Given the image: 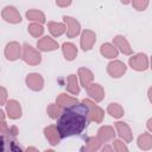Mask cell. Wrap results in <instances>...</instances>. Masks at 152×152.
I'll use <instances>...</instances> for the list:
<instances>
[{
	"mask_svg": "<svg viewBox=\"0 0 152 152\" xmlns=\"http://www.w3.org/2000/svg\"><path fill=\"white\" fill-rule=\"evenodd\" d=\"M71 2H72V0H56L57 6H59V7H68L71 5Z\"/></svg>",
	"mask_w": 152,
	"mask_h": 152,
	"instance_id": "32",
	"label": "cell"
},
{
	"mask_svg": "<svg viewBox=\"0 0 152 152\" xmlns=\"http://www.w3.org/2000/svg\"><path fill=\"white\" fill-rule=\"evenodd\" d=\"M48 28H49L50 33L53 37H59L66 31V26L64 24L57 23V21H49L48 23Z\"/></svg>",
	"mask_w": 152,
	"mask_h": 152,
	"instance_id": "21",
	"label": "cell"
},
{
	"mask_svg": "<svg viewBox=\"0 0 152 152\" xmlns=\"http://www.w3.org/2000/svg\"><path fill=\"white\" fill-rule=\"evenodd\" d=\"M147 96H148V100H150V102L152 103V87H150V88H148V91H147Z\"/></svg>",
	"mask_w": 152,
	"mask_h": 152,
	"instance_id": "35",
	"label": "cell"
},
{
	"mask_svg": "<svg viewBox=\"0 0 152 152\" xmlns=\"http://www.w3.org/2000/svg\"><path fill=\"white\" fill-rule=\"evenodd\" d=\"M18 134V128L15 127V126H12V127H10V129H8V135L11 137V135H13V137H15Z\"/></svg>",
	"mask_w": 152,
	"mask_h": 152,
	"instance_id": "34",
	"label": "cell"
},
{
	"mask_svg": "<svg viewBox=\"0 0 152 152\" xmlns=\"http://www.w3.org/2000/svg\"><path fill=\"white\" fill-rule=\"evenodd\" d=\"M21 58L25 63H27L28 65H38L42 62V56L39 53V51H37L36 49H33L30 44L25 43L23 45V52H21Z\"/></svg>",
	"mask_w": 152,
	"mask_h": 152,
	"instance_id": "2",
	"label": "cell"
},
{
	"mask_svg": "<svg viewBox=\"0 0 152 152\" xmlns=\"http://www.w3.org/2000/svg\"><path fill=\"white\" fill-rule=\"evenodd\" d=\"M82 102H84L88 108H89V114H90V120L94 121L95 124H101L103 118H104V112L102 110V108H100L97 104H95L93 101H90L89 99H84Z\"/></svg>",
	"mask_w": 152,
	"mask_h": 152,
	"instance_id": "4",
	"label": "cell"
},
{
	"mask_svg": "<svg viewBox=\"0 0 152 152\" xmlns=\"http://www.w3.org/2000/svg\"><path fill=\"white\" fill-rule=\"evenodd\" d=\"M21 46L18 42H10L5 48V56L8 61H15L21 55Z\"/></svg>",
	"mask_w": 152,
	"mask_h": 152,
	"instance_id": "10",
	"label": "cell"
},
{
	"mask_svg": "<svg viewBox=\"0 0 152 152\" xmlns=\"http://www.w3.org/2000/svg\"><path fill=\"white\" fill-rule=\"evenodd\" d=\"M96 42V34L94 31L91 30H84L81 34V40H80V44H81V48L82 50L84 51H89L91 50V48L94 46Z\"/></svg>",
	"mask_w": 152,
	"mask_h": 152,
	"instance_id": "7",
	"label": "cell"
},
{
	"mask_svg": "<svg viewBox=\"0 0 152 152\" xmlns=\"http://www.w3.org/2000/svg\"><path fill=\"white\" fill-rule=\"evenodd\" d=\"M100 52L106 58H115L118 57V48L115 45H112L109 43H104L100 48Z\"/></svg>",
	"mask_w": 152,
	"mask_h": 152,
	"instance_id": "19",
	"label": "cell"
},
{
	"mask_svg": "<svg viewBox=\"0 0 152 152\" xmlns=\"http://www.w3.org/2000/svg\"><path fill=\"white\" fill-rule=\"evenodd\" d=\"M76 102H78V100L76 97L70 96V95H66L65 93L59 94L57 96V99H56V103L59 107H62V108H66V107H69V106H71V104H74Z\"/></svg>",
	"mask_w": 152,
	"mask_h": 152,
	"instance_id": "20",
	"label": "cell"
},
{
	"mask_svg": "<svg viewBox=\"0 0 152 152\" xmlns=\"http://www.w3.org/2000/svg\"><path fill=\"white\" fill-rule=\"evenodd\" d=\"M66 91H69L72 95H78V93H80L78 80H77V76L74 75V74L68 76V80H66Z\"/></svg>",
	"mask_w": 152,
	"mask_h": 152,
	"instance_id": "22",
	"label": "cell"
},
{
	"mask_svg": "<svg viewBox=\"0 0 152 152\" xmlns=\"http://www.w3.org/2000/svg\"><path fill=\"white\" fill-rule=\"evenodd\" d=\"M87 91H88V95L96 102H101L104 99V90H103L102 86L99 83H91L88 87Z\"/></svg>",
	"mask_w": 152,
	"mask_h": 152,
	"instance_id": "15",
	"label": "cell"
},
{
	"mask_svg": "<svg viewBox=\"0 0 152 152\" xmlns=\"http://www.w3.org/2000/svg\"><path fill=\"white\" fill-rule=\"evenodd\" d=\"M5 106H6V112L10 119L17 120L21 116V107L17 100H8L5 103Z\"/></svg>",
	"mask_w": 152,
	"mask_h": 152,
	"instance_id": "12",
	"label": "cell"
},
{
	"mask_svg": "<svg viewBox=\"0 0 152 152\" xmlns=\"http://www.w3.org/2000/svg\"><path fill=\"white\" fill-rule=\"evenodd\" d=\"M126 70H127V66L121 61H112L107 65V72L113 78H119V77L124 76Z\"/></svg>",
	"mask_w": 152,
	"mask_h": 152,
	"instance_id": "5",
	"label": "cell"
},
{
	"mask_svg": "<svg viewBox=\"0 0 152 152\" xmlns=\"http://www.w3.org/2000/svg\"><path fill=\"white\" fill-rule=\"evenodd\" d=\"M78 77H80L81 86H82L84 89H88V87L93 83L94 74L91 72V70H89V69H87V68H80V69H78Z\"/></svg>",
	"mask_w": 152,
	"mask_h": 152,
	"instance_id": "16",
	"label": "cell"
},
{
	"mask_svg": "<svg viewBox=\"0 0 152 152\" xmlns=\"http://www.w3.org/2000/svg\"><path fill=\"white\" fill-rule=\"evenodd\" d=\"M115 128H116V132H118L119 137L125 142H131L133 140V133H132L129 126L126 122H122V121L115 122Z\"/></svg>",
	"mask_w": 152,
	"mask_h": 152,
	"instance_id": "11",
	"label": "cell"
},
{
	"mask_svg": "<svg viewBox=\"0 0 152 152\" xmlns=\"http://www.w3.org/2000/svg\"><path fill=\"white\" fill-rule=\"evenodd\" d=\"M137 142H138L139 148L147 151V150L152 148V135L150 133H142L138 137Z\"/></svg>",
	"mask_w": 152,
	"mask_h": 152,
	"instance_id": "24",
	"label": "cell"
},
{
	"mask_svg": "<svg viewBox=\"0 0 152 152\" xmlns=\"http://www.w3.org/2000/svg\"><path fill=\"white\" fill-rule=\"evenodd\" d=\"M62 50H63V55L66 61H72L77 56V48L72 43H64L62 45Z\"/></svg>",
	"mask_w": 152,
	"mask_h": 152,
	"instance_id": "23",
	"label": "cell"
},
{
	"mask_svg": "<svg viewBox=\"0 0 152 152\" xmlns=\"http://www.w3.org/2000/svg\"><path fill=\"white\" fill-rule=\"evenodd\" d=\"M147 128H148V131H150V132H152V118L147 121Z\"/></svg>",
	"mask_w": 152,
	"mask_h": 152,
	"instance_id": "36",
	"label": "cell"
},
{
	"mask_svg": "<svg viewBox=\"0 0 152 152\" xmlns=\"http://www.w3.org/2000/svg\"><path fill=\"white\" fill-rule=\"evenodd\" d=\"M25 82H26V86H27L30 89L34 90V91H39V90H42L43 87H44V80H43L42 75H39V74H37V72H31V74H28V75L26 76Z\"/></svg>",
	"mask_w": 152,
	"mask_h": 152,
	"instance_id": "8",
	"label": "cell"
},
{
	"mask_svg": "<svg viewBox=\"0 0 152 152\" xmlns=\"http://www.w3.org/2000/svg\"><path fill=\"white\" fill-rule=\"evenodd\" d=\"M90 120L89 108L84 102H76L62 112L57 120V128L62 138L77 135L83 132Z\"/></svg>",
	"mask_w": 152,
	"mask_h": 152,
	"instance_id": "1",
	"label": "cell"
},
{
	"mask_svg": "<svg viewBox=\"0 0 152 152\" xmlns=\"http://www.w3.org/2000/svg\"><path fill=\"white\" fill-rule=\"evenodd\" d=\"M63 20L66 24V36L69 38H74V37H76V36L80 34V32H81V25H80V23L75 18L69 17V15H64L63 17Z\"/></svg>",
	"mask_w": 152,
	"mask_h": 152,
	"instance_id": "6",
	"label": "cell"
},
{
	"mask_svg": "<svg viewBox=\"0 0 152 152\" xmlns=\"http://www.w3.org/2000/svg\"><path fill=\"white\" fill-rule=\"evenodd\" d=\"M44 135H45V138L48 139V141L51 145L59 144V141L62 139V135H61L57 126H53V125H50V126L44 128Z\"/></svg>",
	"mask_w": 152,
	"mask_h": 152,
	"instance_id": "13",
	"label": "cell"
},
{
	"mask_svg": "<svg viewBox=\"0 0 152 152\" xmlns=\"http://www.w3.org/2000/svg\"><path fill=\"white\" fill-rule=\"evenodd\" d=\"M151 69H152V56H151Z\"/></svg>",
	"mask_w": 152,
	"mask_h": 152,
	"instance_id": "40",
	"label": "cell"
},
{
	"mask_svg": "<svg viewBox=\"0 0 152 152\" xmlns=\"http://www.w3.org/2000/svg\"><path fill=\"white\" fill-rule=\"evenodd\" d=\"M46 112L51 119H57L62 114V107H59L57 103H50L46 108Z\"/></svg>",
	"mask_w": 152,
	"mask_h": 152,
	"instance_id": "29",
	"label": "cell"
},
{
	"mask_svg": "<svg viewBox=\"0 0 152 152\" xmlns=\"http://www.w3.org/2000/svg\"><path fill=\"white\" fill-rule=\"evenodd\" d=\"M27 30H28V33L32 37H34V38H38V37L43 36V33H44V27H43V25L40 23H32V24H30Z\"/></svg>",
	"mask_w": 152,
	"mask_h": 152,
	"instance_id": "28",
	"label": "cell"
},
{
	"mask_svg": "<svg viewBox=\"0 0 152 152\" xmlns=\"http://www.w3.org/2000/svg\"><path fill=\"white\" fill-rule=\"evenodd\" d=\"M25 15H26V18H27L28 20H33V21H37V23H40V24L45 23V19H46V18H45V14H44L42 11L34 10V8L28 10Z\"/></svg>",
	"mask_w": 152,
	"mask_h": 152,
	"instance_id": "25",
	"label": "cell"
},
{
	"mask_svg": "<svg viewBox=\"0 0 152 152\" xmlns=\"http://www.w3.org/2000/svg\"><path fill=\"white\" fill-rule=\"evenodd\" d=\"M27 151H38L37 148H34V147H28L27 148Z\"/></svg>",
	"mask_w": 152,
	"mask_h": 152,
	"instance_id": "39",
	"label": "cell"
},
{
	"mask_svg": "<svg viewBox=\"0 0 152 152\" xmlns=\"http://www.w3.org/2000/svg\"><path fill=\"white\" fill-rule=\"evenodd\" d=\"M107 113L114 118V119H119L124 115V108L119 104V103H109L107 107Z\"/></svg>",
	"mask_w": 152,
	"mask_h": 152,
	"instance_id": "26",
	"label": "cell"
},
{
	"mask_svg": "<svg viewBox=\"0 0 152 152\" xmlns=\"http://www.w3.org/2000/svg\"><path fill=\"white\" fill-rule=\"evenodd\" d=\"M128 64L137 71H145L148 68V58L145 53H137L129 58Z\"/></svg>",
	"mask_w": 152,
	"mask_h": 152,
	"instance_id": "3",
	"label": "cell"
},
{
	"mask_svg": "<svg viewBox=\"0 0 152 152\" xmlns=\"http://www.w3.org/2000/svg\"><path fill=\"white\" fill-rule=\"evenodd\" d=\"M121 2H122L124 5H127V4H129V2H131V0H121Z\"/></svg>",
	"mask_w": 152,
	"mask_h": 152,
	"instance_id": "38",
	"label": "cell"
},
{
	"mask_svg": "<svg viewBox=\"0 0 152 152\" xmlns=\"http://www.w3.org/2000/svg\"><path fill=\"white\" fill-rule=\"evenodd\" d=\"M1 15L6 21H8L11 24H18L21 21V15L14 6H6L2 10Z\"/></svg>",
	"mask_w": 152,
	"mask_h": 152,
	"instance_id": "9",
	"label": "cell"
},
{
	"mask_svg": "<svg viewBox=\"0 0 152 152\" xmlns=\"http://www.w3.org/2000/svg\"><path fill=\"white\" fill-rule=\"evenodd\" d=\"M97 138L101 142H107L115 138V132L112 126H102L97 131Z\"/></svg>",
	"mask_w": 152,
	"mask_h": 152,
	"instance_id": "18",
	"label": "cell"
},
{
	"mask_svg": "<svg viewBox=\"0 0 152 152\" xmlns=\"http://www.w3.org/2000/svg\"><path fill=\"white\" fill-rule=\"evenodd\" d=\"M101 150H102L103 152H104V151H113V148H112V147H109V146H104V147H102Z\"/></svg>",
	"mask_w": 152,
	"mask_h": 152,
	"instance_id": "37",
	"label": "cell"
},
{
	"mask_svg": "<svg viewBox=\"0 0 152 152\" xmlns=\"http://www.w3.org/2000/svg\"><path fill=\"white\" fill-rule=\"evenodd\" d=\"M150 0H132V6L137 11H145L148 6Z\"/></svg>",
	"mask_w": 152,
	"mask_h": 152,
	"instance_id": "30",
	"label": "cell"
},
{
	"mask_svg": "<svg viewBox=\"0 0 152 152\" xmlns=\"http://www.w3.org/2000/svg\"><path fill=\"white\" fill-rule=\"evenodd\" d=\"M113 148L116 151V152H127L128 151V147L121 141V140H115L113 141Z\"/></svg>",
	"mask_w": 152,
	"mask_h": 152,
	"instance_id": "31",
	"label": "cell"
},
{
	"mask_svg": "<svg viewBox=\"0 0 152 152\" xmlns=\"http://www.w3.org/2000/svg\"><path fill=\"white\" fill-rule=\"evenodd\" d=\"M113 43L124 55H131L132 53V48H131L129 43L127 42V39L124 36H120V34L115 36L113 38Z\"/></svg>",
	"mask_w": 152,
	"mask_h": 152,
	"instance_id": "17",
	"label": "cell"
},
{
	"mask_svg": "<svg viewBox=\"0 0 152 152\" xmlns=\"http://www.w3.org/2000/svg\"><path fill=\"white\" fill-rule=\"evenodd\" d=\"M86 150L87 151H90V152H95V151H99L101 148V141L97 137H89L86 141Z\"/></svg>",
	"mask_w": 152,
	"mask_h": 152,
	"instance_id": "27",
	"label": "cell"
},
{
	"mask_svg": "<svg viewBox=\"0 0 152 152\" xmlns=\"http://www.w3.org/2000/svg\"><path fill=\"white\" fill-rule=\"evenodd\" d=\"M37 48L40 51H53L58 49V43L56 40H53L51 37H43L37 42Z\"/></svg>",
	"mask_w": 152,
	"mask_h": 152,
	"instance_id": "14",
	"label": "cell"
},
{
	"mask_svg": "<svg viewBox=\"0 0 152 152\" xmlns=\"http://www.w3.org/2000/svg\"><path fill=\"white\" fill-rule=\"evenodd\" d=\"M6 99H7V91L5 89V87H1V99H0V103L4 106L6 103Z\"/></svg>",
	"mask_w": 152,
	"mask_h": 152,
	"instance_id": "33",
	"label": "cell"
}]
</instances>
